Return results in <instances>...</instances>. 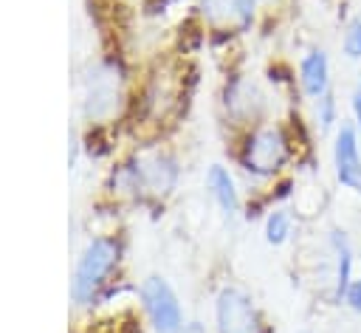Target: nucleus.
Here are the masks:
<instances>
[{
    "label": "nucleus",
    "instance_id": "nucleus-16",
    "mask_svg": "<svg viewBox=\"0 0 361 333\" xmlns=\"http://www.w3.org/2000/svg\"><path fill=\"white\" fill-rule=\"evenodd\" d=\"M341 54L347 62H361V14L347 17L341 25Z\"/></svg>",
    "mask_w": 361,
    "mask_h": 333
},
{
    "label": "nucleus",
    "instance_id": "nucleus-3",
    "mask_svg": "<svg viewBox=\"0 0 361 333\" xmlns=\"http://www.w3.org/2000/svg\"><path fill=\"white\" fill-rule=\"evenodd\" d=\"M121 262V240L113 234H96L85 243L71 274V299L79 308L93 305L107 288Z\"/></svg>",
    "mask_w": 361,
    "mask_h": 333
},
{
    "label": "nucleus",
    "instance_id": "nucleus-11",
    "mask_svg": "<svg viewBox=\"0 0 361 333\" xmlns=\"http://www.w3.org/2000/svg\"><path fill=\"white\" fill-rule=\"evenodd\" d=\"M180 102V71L178 68H158L144 87V110L152 121L166 119Z\"/></svg>",
    "mask_w": 361,
    "mask_h": 333
},
{
    "label": "nucleus",
    "instance_id": "nucleus-18",
    "mask_svg": "<svg viewBox=\"0 0 361 333\" xmlns=\"http://www.w3.org/2000/svg\"><path fill=\"white\" fill-rule=\"evenodd\" d=\"M350 113H353V124H355V130L361 135V73L355 76V85L350 90Z\"/></svg>",
    "mask_w": 361,
    "mask_h": 333
},
{
    "label": "nucleus",
    "instance_id": "nucleus-10",
    "mask_svg": "<svg viewBox=\"0 0 361 333\" xmlns=\"http://www.w3.org/2000/svg\"><path fill=\"white\" fill-rule=\"evenodd\" d=\"M327 251L333 257V288H330V305H341L344 293L353 282V268H355V246L350 234L341 226L327 229Z\"/></svg>",
    "mask_w": 361,
    "mask_h": 333
},
{
    "label": "nucleus",
    "instance_id": "nucleus-15",
    "mask_svg": "<svg viewBox=\"0 0 361 333\" xmlns=\"http://www.w3.org/2000/svg\"><path fill=\"white\" fill-rule=\"evenodd\" d=\"M313 104V127L322 138H330L336 133V127L341 124V110H338V99L336 90H327L322 99L310 102Z\"/></svg>",
    "mask_w": 361,
    "mask_h": 333
},
{
    "label": "nucleus",
    "instance_id": "nucleus-14",
    "mask_svg": "<svg viewBox=\"0 0 361 333\" xmlns=\"http://www.w3.org/2000/svg\"><path fill=\"white\" fill-rule=\"evenodd\" d=\"M262 240L271 248H282L293 240V214L285 206H271L262 217Z\"/></svg>",
    "mask_w": 361,
    "mask_h": 333
},
{
    "label": "nucleus",
    "instance_id": "nucleus-8",
    "mask_svg": "<svg viewBox=\"0 0 361 333\" xmlns=\"http://www.w3.org/2000/svg\"><path fill=\"white\" fill-rule=\"evenodd\" d=\"M330 164L336 183L361 198V138L353 119H341L330 135Z\"/></svg>",
    "mask_w": 361,
    "mask_h": 333
},
{
    "label": "nucleus",
    "instance_id": "nucleus-2",
    "mask_svg": "<svg viewBox=\"0 0 361 333\" xmlns=\"http://www.w3.org/2000/svg\"><path fill=\"white\" fill-rule=\"evenodd\" d=\"M296 155L293 135L279 121H262L243 133L237 147V166L251 181H274Z\"/></svg>",
    "mask_w": 361,
    "mask_h": 333
},
{
    "label": "nucleus",
    "instance_id": "nucleus-9",
    "mask_svg": "<svg viewBox=\"0 0 361 333\" xmlns=\"http://www.w3.org/2000/svg\"><path fill=\"white\" fill-rule=\"evenodd\" d=\"M296 82H299V90H302V96H305L307 102H316V99H322L327 90H333V62H330L327 48L310 45V48L299 56Z\"/></svg>",
    "mask_w": 361,
    "mask_h": 333
},
{
    "label": "nucleus",
    "instance_id": "nucleus-7",
    "mask_svg": "<svg viewBox=\"0 0 361 333\" xmlns=\"http://www.w3.org/2000/svg\"><path fill=\"white\" fill-rule=\"evenodd\" d=\"M220 107H223L226 121H231L234 127H243V130H251V127L268 121L265 119L268 96L259 87V82L245 73H234L226 79L223 93H220Z\"/></svg>",
    "mask_w": 361,
    "mask_h": 333
},
{
    "label": "nucleus",
    "instance_id": "nucleus-13",
    "mask_svg": "<svg viewBox=\"0 0 361 333\" xmlns=\"http://www.w3.org/2000/svg\"><path fill=\"white\" fill-rule=\"evenodd\" d=\"M203 183H206V195L220 209V214L226 220H237L243 212V198H240V186H237L234 172L226 164H212L206 169Z\"/></svg>",
    "mask_w": 361,
    "mask_h": 333
},
{
    "label": "nucleus",
    "instance_id": "nucleus-21",
    "mask_svg": "<svg viewBox=\"0 0 361 333\" xmlns=\"http://www.w3.org/2000/svg\"><path fill=\"white\" fill-rule=\"evenodd\" d=\"M358 138H361V135H358Z\"/></svg>",
    "mask_w": 361,
    "mask_h": 333
},
{
    "label": "nucleus",
    "instance_id": "nucleus-6",
    "mask_svg": "<svg viewBox=\"0 0 361 333\" xmlns=\"http://www.w3.org/2000/svg\"><path fill=\"white\" fill-rule=\"evenodd\" d=\"M138 299H141V310H144L152 333H180L183 330V325H186L183 305L166 277H161V274L144 277L138 285Z\"/></svg>",
    "mask_w": 361,
    "mask_h": 333
},
{
    "label": "nucleus",
    "instance_id": "nucleus-1",
    "mask_svg": "<svg viewBox=\"0 0 361 333\" xmlns=\"http://www.w3.org/2000/svg\"><path fill=\"white\" fill-rule=\"evenodd\" d=\"M110 181H113V192L118 195H130L135 200H164L175 192L180 181V164L172 152L152 150L118 164Z\"/></svg>",
    "mask_w": 361,
    "mask_h": 333
},
{
    "label": "nucleus",
    "instance_id": "nucleus-4",
    "mask_svg": "<svg viewBox=\"0 0 361 333\" xmlns=\"http://www.w3.org/2000/svg\"><path fill=\"white\" fill-rule=\"evenodd\" d=\"M127 96V71L118 59L107 56L87 68L82 79V113L87 121H110Z\"/></svg>",
    "mask_w": 361,
    "mask_h": 333
},
{
    "label": "nucleus",
    "instance_id": "nucleus-17",
    "mask_svg": "<svg viewBox=\"0 0 361 333\" xmlns=\"http://www.w3.org/2000/svg\"><path fill=\"white\" fill-rule=\"evenodd\" d=\"M350 313H355V316H361V277H353V282H350V288H347V293H344V302H341Z\"/></svg>",
    "mask_w": 361,
    "mask_h": 333
},
{
    "label": "nucleus",
    "instance_id": "nucleus-5",
    "mask_svg": "<svg viewBox=\"0 0 361 333\" xmlns=\"http://www.w3.org/2000/svg\"><path fill=\"white\" fill-rule=\"evenodd\" d=\"M214 333H268V322L254 296L240 285H223L212 305Z\"/></svg>",
    "mask_w": 361,
    "mask_h": 333
},
{
    "label": "nucleus",
    "instance_id": "nucleus-20",
    "mask_svg": "<svg viewBox=\"0 0 361 333\" xmlns=\"http://www.w3.org/2000/svg\"><path fill=\"white\" fill-rule=\"evenodd\" d=\"M299 333H313V330H299Z\"/></svg>",
    "mask_w": 361,
    "mask_h": 333
},
{
    "label": "nucleus",
    "instance_id": "nucleus-19",
    "mask_svg": "<svg viewBox=\"0 0 361 333\" xmlns=\"http://www.w3.org/2000/svg\"><path fill=\"white\" fill-rule=\"evenodd\" d=\"M180 333H212V330H209V327H206L203 322H186Z\"/></svg>",
    "mask_w": 361,
    "mask_h": 333
},
{
    "label": "nucleus",
    "instance_id": "nucleus-12",
    "mask_svg": "<svg viewBox=\"0 0 361 333\" xmlns=\"http://www.w3.org/2000/svg\"><path fill=\"white\" fill-rule=\"evenodd\" d=\"M200 17L220 31H248L257 17V0H197Z\"/></svg>",
    "mask_w": 361,
    "mask_h": 333
}]
</instances>
